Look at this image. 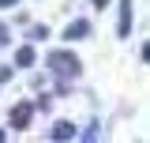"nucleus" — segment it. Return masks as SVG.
<instances>
[{
  "instance_id": "1",
  "label": "nucleus",
  "mask_w": 150,
  "mask_h": 143,
  "mask_svg": "<svg viewBox=\"0 0 150 143\" xmlns=\"http://www.w3.org/2000/svg\"><path fill=\"white\" fill-rule=\"evenodd\" d=\"M49 68H53V75L71 79V75H79V72H83V64H79V56H75V53L60 49V53H49Z\"/></svg>"
},
{
  "instance_id": "5",
  "label": "nucleus",
  "mask_w": 150,
  "mask_h": 143,
  "mask_svg": "<svg viewBox=\"0 0 150 143\" xmlns=\"http://www.w3.org/2000/svg\"><path fill=\"white\" fill-rule=\"evenodd\" d=\"M34 60H38V53H34V49H30V45H23V49H19V53H15V64H19V68H30Z\"/></svg>"
},
{
  "instance_id": "7",
  "label": "nucleus",
  "mask_w": 150,
  "mask_h": 143,
  "mask_svg": "<svg viewBox=\"0 0 150 143\" xmlns=\"http://www.w3.org/2000/svg\"><path fill=\"white\" fill-rule=\"evenodd\" d=\"M0 45H8V30L4 26H0Z\"/></svg>"
},
{
  "instance_id": "4",
  "label": "nucleus",
  "mask_w": 150,
  "mask_h": 143,
  "mask_svg": "<svg viewBox=\"0 0 150 143\" xmlns=\"http://www.w3.org/2000/svg\"><path fill=\"white\" fill-rule=\"evenodd\" d=\"M86 34H90V23H86V19H75L71 26L64 30V38H68V41H79V38H86Z\"/></svg>"
},
{
  "instance_id": "6",
  "label": "nucleus",
  "mask_w": 150,
  "mask_h": 143,
  "mask_svg": "<svg viewBox=\"0 0 150 143\" xmlns=\"http://www.w3.org/2000/svg\"><path fill=\"white\" fill-rule=\"evenodd\" d=\"M75 136V128L68 124V121H60V124H53V139H71Z\"/></svg>"
},
{
  "instance_id": "8",
  "label": "nucleus",
  "mask_w": 150,
  "mask_h": 143,
  "mask_svg": "<svg viewBox=\"0 0 150 143\" xmlns=\"http://www.w3.org/2000/svg\"><path fill=\"white\" fill-rule=\"evenodd\" d=\"M8 75H11V68H0V83H4V79H8Z\"/></svg>"
},
{
  "instance_id": "9",
  "label": "nucleus",
  "mask_w": 150,
  "mask_h": 143,
  "mask_svg": "<svg viewBox=\"0 0 150 143\" xmlns=\"http://www.w3.org/2000/svg\"><path fill=\"white\" fill-rule=\"evenodd\" d=\"M105 4H109V0H94V8H105Z\"/></svg>"
},
{
  "instance_id": "3",
  "label": "nucleus",
  "mask_w": 150,
  "mask_h": 143,
  "mask_svg": "<svg viewBox=\"0 0 150 143\" xmlns=\"http://www.w3.org/2000/svg\"><path fill=\"white\" fill-rule=\"evenodd\" d=\"M116 34H120V38L131 34V0H120V23H116Z\"/></svg>"
},
{
  "instance_id": "2",
  "label": "nucleus",
  "mask_w": 150,
  "mask_h": 143,
  "mask_svg": "<svg viewBox=\"0 0 150 143\" xmlns=\"http://www.w3.org/2000/svg\"><path fill=\"white\" fill-rule=\"evenodd\" d=\"M30 121H34V106H30V102H19V106L11 109V128H26Z\"/></svg>"
},
{
  "instance_id": "11",
  "label": "nucleus",
  "mask_w": 150,
  "mask_h": 143,
  "mask_svg": "<svg viewBox=\"0 0 150 143\" xmlns=\"http://www.w3.org/2000/svg\"><path fill=\"white\" fill-rule=\"evenodd\" d=\"M0 139H4V128H0Z\"/></svg>"
},
{
  "instance_id": "10",
  "label": "nucleus",
  "mask_w": 150,
  "mask_h": 143,
  "mask_svg": "<svg viewBox=\"0 0 150 143\" xmlns=\"http://www.w3.org/2000/svg\"><path fill=\"white\" fill-rule=\"evenodd\" d=\"M11 4H15V0H0V8H11Z\"/></svg>"
}]
</instances>
